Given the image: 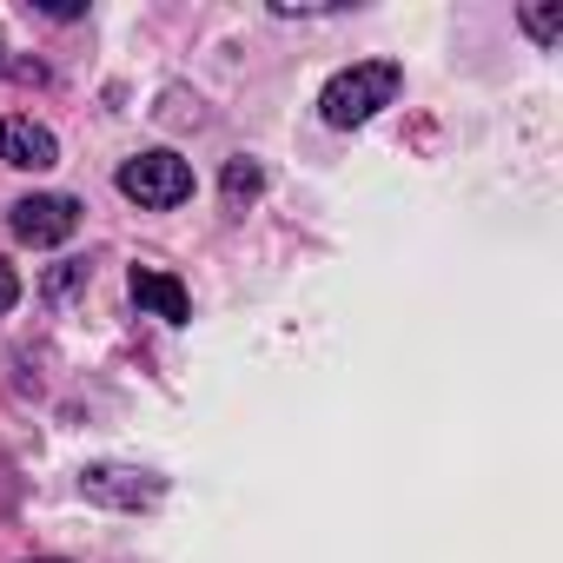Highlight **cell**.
<instances>
[{
  "label": "cell",
  "instance_id": "1",
  "mask_svg": "<svg viewBox=\"0 0 563 563\" xmlns=\"http://www.w3.org/2000/svg\"><path fill=\"white\" fill-rule=\"evenodd\" d=\"M398 87H405V74L391 60H365V67H345L339 80H325L319 113H325V126H365L372 113H385L398 100Z\"/></svg>",
  "mask_w": 563,
  "mask_h": 563
},
{
  "label": "cell",
  "instance_id": "2",
  "mask_svg": "<svg viewBox=\"0 0 563 563\" xmlns=\"http://www.w3.org/2000/svg\"><path fill=\"white\" fill-rule=\"evenodd\" d=\"M120 192L133 199V206H153V212H166V206H179L186 192H192V166L179 159V153H140V159H126L120 166Z\"/></svg>",
  "mask_w": 563,
  "mask_h": 563
},
{
  "label": "cell",
  "instance_id": "3",
  "mask_svg": "<svg viewBox=\"0 0 563 563\" xmlns=\"http://www.w3.org/2000/svg\"><path fill=\"white\" fill-rule=\"evenodd\" d=\"M8 225H14L21 245H60V239H74L80 206H74L67 192H34V199H21V206L8 212Z\"/></svg>",
  "mask_w": 563,
  "mask_h": 563
},
{
  "label": "cell",
  "instance_id": "4",
  "mask_svg": "<svg viewBox=\"0 0 563 563\" xmlns=\"http://www.w3.org/2000/svg\"><path fill=\"white\" fill-rule=\"evenodd\" d=\"M80 490L107 510H146L159 504V477L153 471H133V464H87L80 471Z\"/></svg>",
  "mask_w": 563,
  "mask_h": 563
},
{
  "label": "cell",
  "instance_id": "5",
  "mask_svg": "<svg viewBox=\"0 0 563 563\" xmlns=\"http://www.w3.org/2000/svg\"><path fill=\"white\" fill-rule=\"evenodd\" d=\"M0 159H8V166H21V173H47V166L60 159V140H54L41 120H27V113H8V120H0Z\"/></svg>",
  "mask_w": 563,
  "mask_h": 563
},
{
  "label": "cell",
  "instance_id": "6",
  "mask_svg": "<svg viewBox=\"0 0 563 563\" xmlns=\"http://www.w3.org/2000/svg\"><path fill=\"white\" fill-rule=\"evenodd\" d=\"M126 286H133V299H140L153 319H166V325H186V319H192V299H186V286H179L173 272H159V265H133Z\"/></svg>",
  "mask_w": 563,
  "mask_h": 563
},
{
  "label": "cell",
  "instance_id": "7",
  "mask_svg": "<svg viewBox=\"0 0 563 563\" xmlns=\"http://www.w3.org/2000/svg\"><path fill=\"white\" fill-rule=\"evenodd\" d=\"M258 186H265V173H258L252 159H232V166H225V206H245V199H258Z\"/></svg>",
  "mask_w": 563,
  "mask_h": 563
},
{
  "label": "cell",
  "instance_id": "8",
  "mask_svg": "<svg viewBox=\"0 0 563 563\" xmlns=\"http://www.w3.org/2000/svg\"><path fill=\"white\" fill-rule=\"evenodd\" d=\"M523 27H530L537 47H556V34H563V8H556V0H550V8H523Z\"/></svg>",
  "mask_w": 563,
  "mask_h": 563
},
{
  "label": "cell",
  "instance_id": "9",
  "mask_svg": "<svg viewBox=\"0 0 563 563\" xmlns=\"http://www.w3.org/2000/svg\"><path fill=\"white\" fill-rule=\"evenodd\" d=\"M74 286H87V265H80V258H67L60 272H47V299H67Z\"/></svg>",
  "mask_w": 563,
  "mask_h": 563
},
{
  "label": "cell",
  "instance_id": "10",
  "mask_svg": "<svg viewBox=\"0 0 563 563\" xmlns=\"http://www.w3.org/2000/svg\"><path fill=\"white\" fill-rule=\"evenodd\" d=\"M14 299H21V278H14V265H8V258H0V312H8Z\"/></svg>",
  "mask_w": 563,
  "mask_h": 563
},
{
  "label": "cell",
  "instance_id": "11",
  "mask_svg": "<svg viewBox=\"0 0 563 563\" xmlns=\"http://www.w3.org/2000/svg\"><path fill=\"white\" fill-rule=\"evenodd\" d=\"M0 54H8V34H0Z\"/></svg>",
  "mask_w": 563,
  "mask_h": 563
},
{
  "label": "cell",
  "instance_id": "12",
  "mask_svg": "<svg viewBox=\"0 0 563 563\" xmlns=\"http://www.w3.org/2000/svg\"><path fill=\"white\" fill-rule=\"evenodd\" d=\"M41 563H60V556H41Z\"/></svg>",
  "mask_w": 563,
  "mask_h": 563
}]
</instances>
